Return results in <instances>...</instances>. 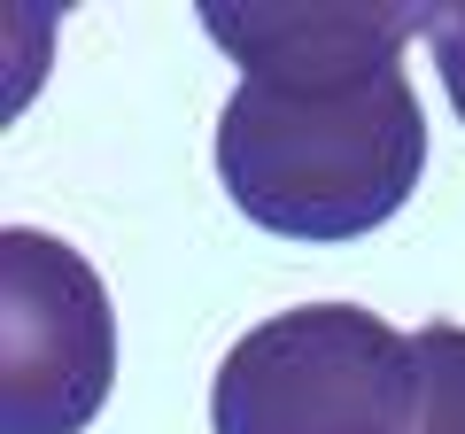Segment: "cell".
Instances as JSON below:
<instances>
[{"label": "cell", "instance_id": "cell-4", "mask_svg": "<svg viewBox=\"0 0 465 434\" xmlns=\"http://www.w3.org/2000/svg\"><path fill=\"white\" fill-rule=\"evenodd\" d=\"M396 434H465V326L434 318L411 334V403Z\"/></svg>", "mask_w": 465, "mask_h": 434}, {"label": "cell", "instance_id": "cell-2", "mask_svg": "<svg viewBox=\"0 0 465 434\" xmlns=\"http://www.w3.org/2000/svg\"><path fill=\"white\" fill-rule=\"evenodd\" d=\"M411 403V334L365 302H302L225 350L217 434H396Z\"/></svg>", "mask_w": 465, "mask_h": 434}, {"label": "cell", "instance_id": "cell-5", "mask_svg": "<svg viewBox=\"0 0 465 434\" xmlns=\"http://www.w3.org/2000/svg\"><path fill=\"white\" fill-rule=\"evenodd\" d=\"M427 47H434V70H442L450 101L465 117V8H427Z\"/></svg>", "mask_w": 465, "mask_h": 434}, {"label": "cell", "instance_id": "cell-3", "mask_svg": "<svg viewBox=\"0 0 465 434\" xmlns=\"http://www.w3.org/2000/svg\"><path fill=\"white\" fill-rule=\"evenodd\" d=\"M0 434H85L116 380L101 271L39 225L0 233Z\"/></svg>", "mask_w": 465, "mask_h": 434}, {"label": "cell", "instance_id": "cell-1", "mask_svg": "<svg viewBox=\"0 0 465 434\" xmlns=\"http://www.w3.org/2000/svg\"><path fill=\"white\" fill-rule=\"evenodd\" d=\"M202 32L249 70L217 117L232 210L287 241H357L419 194L427 117L403 39L427 8H232L202 0Z\"/></svg>", "mask_w": 465, "mask_h": 434}]
</instances>
